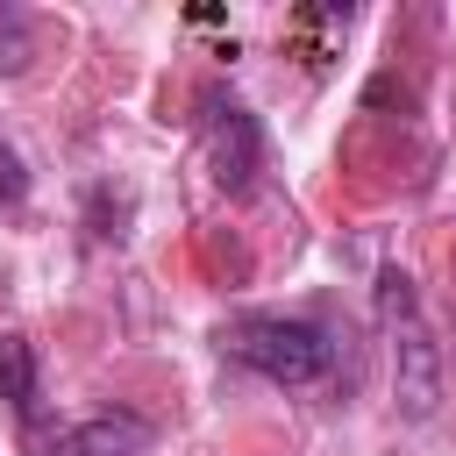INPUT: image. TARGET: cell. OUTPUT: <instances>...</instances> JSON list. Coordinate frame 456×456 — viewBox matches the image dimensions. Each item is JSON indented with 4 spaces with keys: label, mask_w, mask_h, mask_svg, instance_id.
Wrapping results in <instances>:
<instances>
[{
    "label": "cell",
    "mask_w": 456,
    "mask_h": 456,
    "mask_svg": "<svg viewBox=\"0 0 456 456\" xmlns=\"http://www.w3.org/2000/svg\"><path fill=\"white\" fill-rule=\"evenodd\" d=\"M378 314H385V335H392V392H399V413L406 420H428L435 399H442V356H435V335L413 306V278L406 271H385L378 278Z\"/></svg>",
    "instance_id": "obj_1"
},
{
    "label": "cell",
    "mask_w": 456,
    "mask_h": 456,
    "mask_svg": "<svg viewBox=\"0 0 456 456\" xmlns=\"http://www.w3.org/2000/svg\"><path fill=\"white\" fill-rule=\"evenodd\" d=\"M221 349L235 363H249L271 385H314L328 370V335L314 321H285V314H249L221 328Z\"/></svg>",
    "instance_id": "obj_2"
},
{
    "label": "cell",
    "mask_w": 456,
    "mask_h": 456,
    "mask_svg": "<svg viewBox=\"0 0 456 456\" xmlns=\"http://www.w3.org/2000/svg\"><path fill=\"white\" fill-rule=\"evenodd\" d=\"M150 449V420L142 413H93L71 435L36 442V456H142Z\"/></svg>",
    "instance_id": "obj_3"
},
{
    "label": "cell",
    "mask_w": 456,
    "mask_h": 456,
    "mask_svg": "<svg viewBox=\"0 0 456 456\" xmlns=\"http://www.w3.org/2000/svg\"><path fill=\"white\" fill-rule=\"evenodd\" d=\"M207 157H214V178H221L228 192H242V185L256 178V164H264L256 121H249L242 107H214V121H207Z\"/></svg>",
    "instance_id": "obj_4"
},
{
    "label": "cell",
    "mask_w": 456,
    "mask_h": 456,
    "mask_svg": "<svg viewBox=\"0 0 456 456\" xmlns=\"http://www.w3.org/2000/svg\"><path fill=\"white\" fill-rule=\"evenodd\" d=\"M0 399H7L21 420L36 413V342L14 335V328L0 335Z\"/></svg>",
    "instance_id": "obj_5"
},
{
    "label": "cell",
    "mask_w": 456,
    "mask_h": 456,
    "mask_svg": "<svg viewBox=\"0 0 456 456\" xmlns=\"http://www.w3.org/2000/svg\"><path fill=\"white\" fill-rule=\"evenodd\" d=\"M0 200L14 207V200H28V164H21V150L0 135Z\"/></svg>",
    "instance_id": "obj_6"
}]
</instances>
